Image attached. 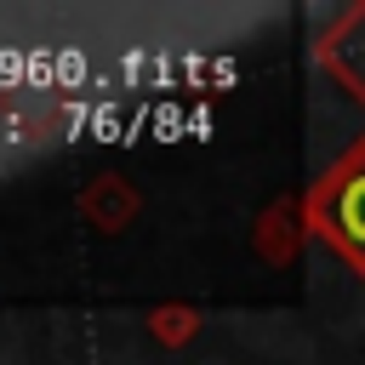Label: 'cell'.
Listing matches in <instances>:
<instances>
[{"instance_id":"obj_1","label":"cell","mask_w":365,"mask_h":365,"mask_svg":"<svg viewBox=\"0 0 365 365\" xmlns=\"http://www.w3.org/2000/svg\"><path fill=\"white\" fill-rule=\"evenodd\" d=\"M342 234L365 251V177H354V182L342 188Z\"/></svg>"}]
</instances>
